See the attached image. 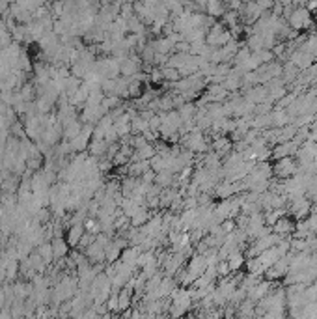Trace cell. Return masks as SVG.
<instances>
[{"label": "cell", "instance_id": "obj_1", "mask_svg": "<svg viewBox=\"0 0 317 319\" xmlns=\"http://www.w3.org/2000/svg\"><path fill=\"white\" fill-rule=\"evenodd\" d=\"M289 28L293 30H306L312 27V13L304 6H295L288 15Z\"/></svg>", "mask_w": 317, "mask_h": 319}, {"label": "cell", "instance_id": "obj_2", "mask_svg": "<svg viewBox=\"0 0 317 319\" xmlns=\"http://www.w3.org/2000/svg\"><path fill=\"white\" fill-rule=\"evenodd\" d=\"M192 297L186 290H174L172 291V318H181L186 310L190 308Z\"/></svg>", "mask_w": 317, "mask_h": 319}, {"label": "cell", "instance_id": "obj_3", "mask_svg": "<svg viewBox=\"0 0 317 319\" xmlns=\"http://www.w3.org/2000/svg\"><path fill=\"white\" fill-rule=\"evenodd\" d=\"M280 241H282V237L276 234H269V235H265V237H260V239L252 241V244L248 246V260H250V258H256V256H260L261 252L269 250V248H272V246H276Z\"/></svg>", "mask_w": 317, "mask_h": 319}, {"label": "cell", "instance_id": "obj_4", "mask_svg": "<svg viewBox=\"0 0 317 319\" xmlns=\"http://www.w3.org/2000/svg\"><path fill=\"white\" fill-rule=\"evenodd\" d=\"M298 170V164L293 160V157H284V159H278L276 160V164L272 166V172H274V176L280 179H289L293 178L295 174H297Z\"/></svg>", "mask_w": 317, "mask_h": 319}, {"label": "cell", "instance_id": "obj_5", "mask_svg": "<svg viewBox=\"0 0 317 319\" xmlns=\"http://www.w3.org/2000/svg\"><path fill=\"white\" fill-rule=\"evenodd\" d=\"M289 211H291V215L295 216L297 220H304L312 213V202L308 200V196L293 198L291 206H289Z\"/></svg>", "mask_w": 317, "mask_h": 319}, {"label": "cell", "instance_id": "obj_6", "mask_svg": "<svg viewBox=\"0 0 317 319\" xmlns=\"http://www.w3.org/2000/svg\"><path fill=\"white\" fill-rule=\"evenodd\" d=\"M183 142H185L186 150H190V151H205L207 150V144H205V140H204V134L198 131V129L192 133H188V134H185V136H183Z\"/></svg>", "mask_w": 317, "mask_h": 319}, {"label": "cell", "instance_id": "obj_7", "mask_svg": "<svg viewBox=\"0 0 317 319\" xmlns=\"http://www.w3.org/2000/svg\"><path fill=\"white\" fill-rule=\"evenodd\" d=\"M293 232H295V222H293V218H289L286 215L282 216V218H278V222L272 226V234L280 235L282 239L293 235Z\"/></svg>", "mask_w": 317, "mask_h": 319}, {"label": "cell", "instance_id": "obj_8", "mask_svg": "<svg viewBox=\"0 0 317 319\" xmlns=\"http://www.w3.org/2000/svg\"><path fill=\"white\" fill-rule=\"evenodd\" d=\"M300 146H297L293 140L289 142H284V144H278L276 148H274V151H272V157H276V160L278 159H284V157H295L297 155V151Z\"/></svg>", "mask_w": 317, "mask_h": 319}, {"label": "cell", "instance_id": "obj_9", "mask_svg": "<svg viewBox=\"0 0 317 319\" xmlns=\"http://www.w3.org/2000/svg\"><path fill=\"white\" fill-rule=\"evenodd\" d=\"M84 234H86L84 224L69 226V228H67V234H65V241H67V244H69V246L77 248V246H79V243H80V239L84 237Z\"/></svg>", "mask_w": 317, "mask_h": 319}, {"label": "cell", "instance_id": "obj_10", "mask_svg": "<svg viewBox=\"0 0 317 319\" xmlns=\"http://www.w3.org/2000/svg\"><path fill=\"white\" fill-rule=\"evenodd\" d=\"M226 95H228V92L224 90L222 84H213V86H209V88H207L204 101H205V103H209V105L218 103V101H222Z\"/></svg>", "mask_w": 317, "mask_h": 319}, {"label": "cell", "instance_id": "obj_11", "mask_svg": "<svg viewBox=\"0 0 317 319\" xmlns=\"http://www.w3.org/2000/svg\"><path fill=\"white\" fill-rule=\"evenodd\" d=\"M84 256H86V260L92 263H99L105 260V246H101L99 243H95L93 241L86 250H84Z\"/></svg>", "mask_w": 317, "mask_h": 319}, {"label": "cell", "instance_id": "obj_12", "mask_svg": "<svg viewBox=\"0 0 317 319\" xmlns=\"http://www.w3.org/2000/svg\"><path fill=\"white\" fill-rule=\"evenodd\" d=\"M53 244V254H54V262L56 260H65L67 254H69V244L65 241V237H56L51 241Z\"/></svg>", "mask_w": 317, "mask_h": 319}, {"label": "cell", "instance_id": "obj_13", "mask_svg": "<svg viewBox=\"0 0 317 319\" xmlns=\"http://www.w3.org/2000/svg\"><path fill=\"white\" fill-rule=\"evenodd\" d=\"M149 220H151V213L148 211V206H142L132 215V218H131V226L132 228H140V226H144V224H148Z\"/></svg>", "mask_w": 317, "mask_h": 319}, {"label": "cell", "instance_id": "obj_14", "mask_svg": "<svg viewBox=\"0 0 317 319\" xmlns=\"http://www.w3.org/2000/svg\"><path fill=\"white\" fill-rule=\"evenodd\" d=\"M80 131H82V122H80V120H77V122L69 123L67 127H64L62 136H64L65 142H71V140H75L79 134H80Z\"/></svg>", "mask_w": 317, "mask_h": 319}, {"label": "cell", "instance_id": "obj_15", "mask_svg": "<svg viewBox=\"0 0 317 319\" xmlns=\"http://www.w3.org/2000/svg\"><path fill=\"white\" fill-rule=\"evenodd\" d=\"M226 263H228V267H230V271L232 272H237L239 269H241L242 265H246V260H244V256H242L241 250H237V252H233L228 260H226Z\"/></svg>", "mask_w": 317, "mask_h": 319}, {"label": "cell", "instance_id": "obj_16", "mask_svg": "<svg viewBox=\"0 0 317 319\" xmlns=\"http://www.w3.org/2000/svg\"><path fill=\"white\" fill-rule=\"evenodd\" d=\"M205 11L209 17H224L226 15V6L222 2H205Z\"/></svg>", "mask_w": 317, "mask_h": 319}, {"label": "cell", "instance_id": "obj_17", "mask_svg": "<svg viewBox=\"0 0 317 319\" xmlns=\"http://www.w3.org/2000/svg\"><path fill=\"white\" fill-rule=\"evenodd\" d=\"M155 183H157L158 188H170L172 185H174V174L168 172V170L158 172L157 176H155Z\"/></svg>", "mask_w": 317, "mask_h": 319}, {"label": "cell", "instance_id": "obj_18", "mask_svg": "<svg viewBox=\"0 0 317 319\" xmlns=\"http://www.w3.org/2000/svg\"><path fill=\"white\" fill-rule=\"evenodd\" d=\"M284 215H286V211H284V209H272V211H265V213H263L265 226L272 228V226L278 222V218H282Z\"/></svg>", "mask_w": 317, "mask_h": 319}, {"label": "cell", "instance_id": "obj_19", "mask_svg": "<svg viewBox=\"0 0 317 319\" xmlns=\"http://www.w3.org/2000/svg\"><path fill=\"white\" fill-rule=\"evenodd\" d=\"M37 254L43 258V262L49 265V263L54 262V254H53V244H51V241L49 243H43L37 246Z\"/></svg>", "mask_w": 317, "mask_h": 319}, {"label": "cell", "instance_id": "obj_20", "mask_svg": "<svg viewBox=\"0 0 317 319\" xmlns=\"http://www.w3.org/2000/svg\"><path fill=\"white\" fill-rule=\"evenodd\" d=\"M131 304V290L129 288H123L121 291H118V312L127 310Z\"/></svg>", "mask_w": 317, "mask_h": 319}, {"label": "cell", "instance_id": "obj_21", "mask_svg": "<svg viewBox=\"0 0 317 319\" xmlns=\"http://www.w3.org/2000/svg\"><path fill=\"white\" fill-rule=\"evenodd\" d=\"M308 228H310V232L314 235H317V213H310L308 216Z\"/></svg>", "mask_w": 317, "mask_h": 319}]
</instances>
